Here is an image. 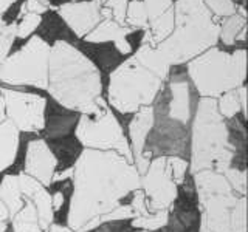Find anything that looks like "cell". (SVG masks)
I'll return each instance as SVG.
<instances>
[{
    "mask_svg": "<svg viewBox=\"0 0 248 232\" xmlns=\"http://www.w3.org/2000/svg\"><path fill=\"white\" fill-rule=\"evenodd\" d=\"M17 2L19 0H0V17H5Z\"/></svg>",
    "mask_w": 248,
    "mask_h": 232,
    "instance_id": "obj_37",
    "label": "cell"
},
{
    "mask_svg": "<svg viewBox=\"0 0 248 232\" xmlns=\"http://www.w3.org/2000/svg\"><path fill=\"white\" fill-rule=\"evenodd\" d=\"M147 158L155 157H189V126L165 116H155L154 127L144 145Z\"/></svg>",
    "mask_w": 248,
    "mask_h": 232,
    "instance_id": "obj_11",
    "label": "cell"
},
{
    "mask_svg": "<svg viewBox=\"0 0 248 232\" xmlns=\"http://www.w3.org/2000/svg\"><path fill=\"white\" fill-rule=\"evenodd\" d=\"M141 2L144 3L147 20L149 22L157 19L163 13L169 11L174 5V0H141Z\"/></svg>",
    "mask_w": 248,
    "mask_h": 232,
    "instance_id": "obj_33",
    "label": "cell"
},
{
    "mask_svg": "<svg viewBox=\"0 0 248 232\" xmlns=\"http://www.w3.org/2000/svg\"><path fill=\"white\" fill-rule=\"evenodd\" d=\"M0 95H2V84H0Z\"/></svg>",
    "mask_w": 248,
    "mask_h": 232,
    "instance_id": "obj_45",
    "label": "cell"
},
{
    "mask_svg": "<svg viewBox=\"0 0 248 232\" xmlns=\"http://www.w3.org/2000/svg\"><path fill=\"white\" fill-rule=\"evenodd\" d=\"M185 73L199 98L217 99L223 93L245 85L247 51L244 46L232 51L219 45L211 46L189 60Z\"/></svg>",
    "mask_w": 248,
    "mask_h": 232,
    "instance_id": "obj_5",
    "label": "cell"
},
{
    "mask_svg": "<svg viewBox=\"0 0 248 232\" xmlns=\"http://www.w3.org/2000/svg\"><path fill=\"white\" fill-rule=\"evenodd\" d=\"M6 119L23 135L42 133L45 127V112L48 98L27 88H14L2 85Z\"/></svg>",
    "mask_w": 248,
    "mask_h": 232,
    "instance_id": "obj_9",
    "label": "cell"
},
{
    "mask_svg": "<svg viewBox=\"0 0 248 232\" xmlns=\"http://www.w3.org/2000/svg\"><path fill=\"white\" fill-rule=\"evenodd\" d=\"M129 36H130V34H129ZM129 36L121 37V39H118V41H115V42H113V50H115L116 53H118L121 58H129L130 54L135 51V46H134V44L130 42Z\"/></svg>",
    "mask_w": 248,
    "mask_h": 232,
    "instance_id": "obj_35",
    "label": "cell"
},
{
    "mask_svg": "<svg viewBox=\"0 0 248 232\" xmlns=\"http://www.w3.org/2000/svg\"><path fill=\"white\" fill-rule=\"evenodd\" d=\"M78 118H79L78 113L58 105L48 98L45 112V127L42 130L44 139L50 143H59L62 139L70 138V135H73L75 131Z\"/></svg>",
    "mask_w": 248,
    "mask_h": 232,
    "instance_id": "obj_16",
    "label": "cell"
},
{
    "mask_svg": "<svg viewBox=\"0 0 248 232\" xmlns=\"http://www.w3.org/2000/svg\"><path fill=\"white\" fill-rule=\"evenodd\" d=\"M194 88L186 77L185 72H172L168 81L163 85L157 99L154 101V113L155 116H165L172 121L182 122L185 126H189L194 113L196 101L192 96Z\"/></svg>",
    "mask_w": 248,
    "mask_h": 232,
    "instance_id": "obj_10",
    "label": "cell"
},
{
    "mask_svg": "<svg viewBox=\"0 0 248 232\" xmlns=\"http://www.w3.org/2000/svg\"><path fill=\"white\" fill-rule=\"evenodd\" d=\"M10 231V223H0V232H8Z\"/></svg>",
    "mask_w": 248,
    "mask_h": 232,
    "instance_id": "obj_43",
    "label": "cell"
},
{
    "mask_svg": "<svg viewBox=\"0 0 248 232\" xmlns=\"http://www.w3.org/2000/svg\"><path fill=\"white\" fill-rule=\"evenodd\" d=\"M0 200L6 206L11 218L22 209L25 198H23L20 190L19 174H5L2 176V181H0Z\"/></svg>",
    "mask_w": 248,
    "mask_h": 232,
    "instance_id": "obj_20",
    "label": "cell"
},
{
    "mask_svg": "<svg viewBox=\"0 0 248 232\" xmlns=\"http://www.w3.org/2000/svg\"><path fill=\"white\" fill-rule=\"evenodd\" d=\"M134 31L135 29L116 23L113 19H103L82 41L84 44H92V45H107V44H113L121 37L132 34Z\"/></svg>",
    "mask_w": 248,
    "mask_h": 232,
    "instance_id": "obj_19",
    "label": "cell"
},
{
    "mask_svg": "<svg viewBox=\"0 0 248 232\" xmlns=\"http://www.w3.org/2000/svg\"><path fill=\"white\" fill-rule=\"evenodd\" d=\"M20 141L22 133L10 121L0 122V174H5L17 160Z\"/></svg>",
    "mask_w": 248,
    "mask_h": 232,
    "instance_id": "obj_18",
    "label": "cell"
},
{
    "mask_svg": "<svg viewBox=\"0 0 248 232\" xmlns=\"http://www.w3.org/2000/svg\"><path fill=\"white\" fill-rule=\"evenodd\" d=\"M247 28V17H242L237 13L219 20V44L223 46H232L236 45L237 34Z\"/></svg>",
    "mask_w": 248,
    "mask_h": 232,
    "instance_id": "obj_22",
    "label": "cell"
},
{
    "mask_svg": "<svg viewBox=\"0 0 248 232\" xmlns=\"http://www.w3.org/2000/svg\"><path fill=\"white\" fill-rule=\"evenodd\" d=\"M245 37H247V28H244V29L237 34V37H236V44L240 42V44L244 45V44H245Z\"/></svg>",
    "mask_w": 248,
    "mask_h": 232,
    "instance_id": "obj_42",
    "label": "cell"
},
{
    "mask_svg": "<svg viewBox=\"0 0 248 232\" xmlns=\"http://www.w3.org/2000/svg\"><path fill=\"white\" fill-rule=\"evenodd\" d=\"M17 174H19V184H20L22 195L25 200H30L34 204L39 217V223H41L42 229L45 231L54 221L50 189L45 188V186H42L37 180L31 178L27 174L23 172H17Z\"/></svg>",
    "mask_w": 248,
    "mask_h": 232,
    "instance_id": "obj_17",
    "label": "cell"
},
{
    "mask_svg": "<svg viewBox=\"0 0 248 232\" xmlns=\"http://www.w3.org/2000/svg\"><path fill=\"white\" fill-rule=\"evenodd\" d=\"M72 2H81V0H48V8L50 10H54L64 3H72Z\"/></svg>",
    "mask_w": 248,
    "mask_h": 232,
    "instance_id": "obj_40",
    "label": "cell"
},
{
    "mask_svg": "<svg viewBox=\"0 0 248 232\" xmlns=\"http://www.w3.org/2000/svg\"><path fill=\"white\" fill-rule=\"evenodd\" d=\"M73 135L82 149L113 150L134 162L123 124L104 96L98 99L92 113L79 115Z\"/></svg>",
    "mask_w": 248,
    "mask_h": 232,
    "instance_id": "obj_8",
    "label": "cell"
},
{
    "mask_svg": "<svg viewBox=\"0 0 248 232\" xmlns=\"http://www.w3.org/2000/svg\"><path fill=\"white\" fill-rule=\"evenodd\" d=\"M230 232H247V197H240L230 217Z\"/></svg>",
    "mask_w": 248,
    "mask_h": 232,
    "instance_id": "obj_29",
    "label": "cell"
},
{
    "mask_svg": "<svg viewBox=\"0 0 248 232\" xmlns=\"http://www.w3.org/2000/svg\"><path fill=\"white\" fill-rule=\"evenodd\" d=\"M203 3L208 8V11L219 20L236 14L237 10V5L232 0H203Z\"/></svg>",
    "mask_w": 248,
    "mask_h": 232,
    "instance_id": "obj_30",
    "label": "cell"
},
{
    "mask_svg": "<svg viewBox=\"0 0 248 232\" xmlns=\"http://www.w3.org/2000/svg\"><path fill=\"white\" fill-rule=\"evenodd\" d=\"M16 41H17V37H16V22L5 23V25L0 27V65L11 54Z\"/></svg>",
    "mask_w": 248,
    "mask_h": 232,
    "instance_id": "obj_28",
    "label": "cell"
},
{
    "mask_svg": "<svg viewBox=\"0 0 248 232\" xmlns=\"http://www.w3.org/2000/svg\"><path fill=\"white\" fill-rule=\"evenodd\" d=\"M53 11L76 39H84L103 20L101 5L93 2V0L64 3L54 8Z\"/></svg>",
    "mask_w": 248,
    "mask_h": 232,
    "instance_id": "obj_14",
    "label": "cell"
},
{
    "mask_svg": "<svg viewBox=\"0 0 248 232\" xmlns=\"http://www.w3.org/2000/svg\"><path fill=\"white\" fill-rule=\"evenodd\" d=\"M104 2H106V0H103V3H104Z\"/></svg>",
    "mask_w": 248,
    "mask_h": 232,
    "instance_id": "obj_46",
    "label": "cell"
},
{
    "mask_svg": "<svg viewBox=\"0 0 248 232\" xmlns=\"http://www.w3.org/2000/svg\"><path fill=\"white\" fill-rule=\"evenodd\" d=\"M44 232H73V231L70 229V228L67 226V224H61V223L53 221Z\"/></svg>",
    "mask_w": 248,
    "mask_h": 232,
    "instance_id": "obj_38",
    "label": "cell"
},
{
    "mask_svg": "<svg viewBox=\"0 0 248 232\" xmlns=\"http://www.w3.org/2000/svg\"><path fill=\"white\" fill-rule=\"evenodd\" d=\"M237 95L240 99V107H242V118L247 121V87L245 85H240L237 88Z\"/></svg>",
    "mask_w": 248,
    "mask_h": 232,
    "instance_id": "obj_36",
    "label": "cell"
},
{
    "mask_svg": "<svg viewBox=\"0 0 248 232\" xmlns=\"http://www.w3.org/2000/svg\"><path fill=\"white\" fill-rule=\"evenodd\" d=\"M51 44L41 34H33L17 50H13L0 65V84L14 88L46 90Z\"/></svg>",
    "mask_w": 248,
    "mask_h": 232,
    "instance_id": "obj_7",
    "label": "cell"
},
{
    "mask_svg": "<svg viewBox=\"0 0 248 232\" xmlns=\"http://www.w3.org/2000/svg\"><path fill=\"white\" fill-rule=\"evenodd\" d=\"M189 174L214 170L225 174L230 167L245 170V153L230 141V130L216 99L197 98L189 124Z\"/></svg>",
    "mask_w": 248,
    "mask_h": 232,
    "instance_id": "obj_3",
    "label": "cell"
},
{
    "mask_svg": "<svg viewBox=\"0 0 248 232\" xmlns=\"http://www.w3.org/2000/svg\"><path fill=\"white\" fill-rule=\"evenodd\" d=\"M59 167V162L48 141H45L44 138H34L30 139L27 143L25 150H23V158H22V170L34 178L45 188H50L53 183V176L56 174Z\"/></svg>",
    "mask_w": 248,
    "mask_h": 232,
    "instance_id": "obj_13",
    "label": "cell"
},
{
    "mask_svg": "<svg viewBox=\"0 0 248 232\" xmlns=\"http://www.w3.org/2000/svg\"><path fill=\"white\" fill-rule=\"evenodd\" d=\"M165 82V77L146 67L132 53L108 74L106 101L115 113L134 115L141 107L154 104Z\"/></svg>",
    "mask_w": 248,
    "mask_h": 232,
    "instance_id": "obj_6",
    "label": "cell"
},
{
    "mask_svg": "<svg viewBox=\"0 0 248 232\" xmlns=\"http://www.w3.org/2000/svg\"><path fill=\"white\" fill-rule=\"evenodd\" d=\"M11 232H44L34 204L25 200L22 209L10 220Z\"/></svg>",
    "mask_w": 248,
    "mask_h": 232,
    "instance_id": "obj_21",
    "label": "cell"
},
{
    "mask_svg": "<svg viewBox=\"0 0 248 232\" xmlns=\"http://www.w3.org/2000/svg\"><path fill=\"white\" fill-rule=\"evenodd\" d=\"M169 209L157 212H147L144 215L134 217L130 218V228L137 231H147V232H158L168 224Z\"/></svg>",
    "mask_w": 248,
    "mask_h": 232,
    "instance_id": "obj_23",
    "label": "cell"
},
{
    "mask_svg": "<svg viewBox=\"0 0 248 232\" xmlns=\"http://www.w3.org/2000/svg\"><path fill=\"white\" fill-rule=\"evenodd\" d=\"M174 29L157 48L166 62L185 67L199 54L219 45V19L208 11L203 0H174Z\"/></svg>",
    "mask_w": 248,
    "mask_h": 232,
    "instance_id": "obj_4",
    "label": "cell"
},
{
    "mask_svg": "<svg viewBox=\"0 0 248 232\" xmlns=\"http://www.w3.org/2000/svg\"><path fill=\"white\" fill-rule=\"evenodd\" d=\"M46 96L78 115L92 113L104 93L103 74L87 53L67 39L51 44Z\"/></svg>",
    "mask_w": 248,
    "mask_h": 232,
    "instance_id": "obj_2",
    "label": "cell"
},
{
    "mask_svg": "<svg viewBox=\"0 0 248 232\" xmlns=\"http://www.w3.org/2000/svg\"><path fill=\"white\" fill-rule=\"evenodd\" d=\"M127 5H129V0H106L103 3V6L107 8L108 13H110V17L123 27H126Z\"/></svg>",
    "mask_w": 248,
    "mask_h": 232,
    "instance_id": "obj_32",
    "label": "cell"
},
{
    "mask_svg": "<svg viewBox=\"0 0 248 232\" xmlns=\"http://www.w3.org/2000/svg\"><path fill=\"white\" fill-rule=\"evenodd\" d=\"M140 189L146 198L147 212L166 211L177 200L178 186L166 167V157L151 160L146 172L140 176Z\"/></svg>",
    "mask_w": 248,
    "mask_h": 232,
    "instance_id": "obj_12",
    "label": "cell"
},
{
    "mask_svg": "<svg viewBox=\"0 0 248 232\" xmlns=\"http://www.w3.org/2000/svg\"><path fill=\"white\" fill-rule=\"evenodd\" d=\"M126 27L135 31H144L149 27L146 8L141 0H129L126 11Z\"/></svg>",
    "mask_w": 248,
    "mask_h": 232,
    "instance_id": "obj_25",
    "label": "cell"
},
{
    "mask_svg": "<svg viewBox=\"0 0 248 232\" xmlns=\"http://www.w3.org/2000/svg\"><path fill=\"white\" fill-rule=\"evenodd\" d=\"M6 121V110H5V99L0 95V122Z\"/></svg>",
    "mask_w": 248,
    "mask_h": 232,
    "instance_id": "obj_41",
    "label": "cell"
},
{
    "mask_svg": "<svg viewBox=\"0 0 248 232\" xmlns=\"http://www.w3.org/2000/svg\"><path fill=\"white\" fill-rule=\"evenodd\" d=\"M166 167L177 186H182L189 174V161L180 157H166Z\"/></svg>",
    "mask_w": 248,
    "mask_h": 232,
    "instance_id": "obj_27",
    "label": "cell"
},
{
    "mask_svg": "<svg viewBox=\"0 0 248 232\" xmlns=\"http://www.w3.org/2000/svg\"><path fill=\"white\" fill-rule=\"evenodd\" d=\"M132 232H147V231H137V229H135V231H132Z\"/></svg>",
    "mask_w": 248,
    "mask_h": 232,
    "instance_id": "obj_44",
    "label": "cell"
},
{
    "mask_svg": "<svg viewBox=\"0 0 248 232\" xmlns=\"http://www.w3.org/2000/svg\"><path fill=\"white\" fill-rule=\"evenodd\" d=\"M155 122V113H154V107L147 105L141 107L140 110H137L127 124V141L129 147L132 152V160H134V166L137 167L140 176H141L147 166H149L151 158H147L144 155V145L147 141V136H149L151 130L154 127Z\"/></svg>",
    "mask_w": 248,
    "mask_h": 232,
    "instance_id": "obj_15",
    "label": "cell"
},
{
    "mask_svg": "<svg viewBox=\"0 0 248 232\" xmlns=\"http://www.w3.org/2000/svg\"><path fill=\"white\" fill-rule=\"evenodd\" d=\"M217 110L225 121L234 119L237 116H242V107H240V99L237 95V88L223 93L222 96L216 99Z\"/></svg>",
    "mask_w": 248,
    "mask_h": 232,
    "instance_id": "obj_24",
    "label": "cell"
},
{
    "mask_svg": "<svg viewBox=\"0 0 248 232\" xmlns=\"http://www.w3.org/2000/svg\"><path fill=\"white\" fill-rule=\"evenodd\" d=\"M130 220H123V221H110V223H103L92 229L89 232H130Z\"/></svg>",
    "mask_w": 248,
    "mask_h": 232,
    "instance_id": "obj_34",
    "label": "cell"
},
{
    "mask_svg": "<svg viewBox=\"0 0 248 232\" xmlns=\"http://www.w3.org/2000/svg\"><path fill=\"white\" fill-rule=\"evenodd\" d=\"M42 22H44V15L31 14V13L23 14L22 17L16 22V37L25 42L27 39H30L36 33L37 28H41Z\"/></svg>",
    "mask_w": 248,
    "mask_h": 232,
    "instance_id": "obj_26",
    "label": "cell"
},
{
    "mask_svg": "<svg viewBox=\"0 0 248 232\" xmlns=\"http://www.w3.org/2000/svg\"><path fill=\"white\" fill-rule=\"evenodd\" d=\"M72 170L65 224L73 232L113 211L140 189V174L134 162L113 150L82 149Z\"/></svg>",
    "mask_w": 248,
    "mask_h": 232,
    "instance_id": "obj_1",
    "label": "cell"
},
{
    "mask_svg": "<svg viewBox=\"0 0 248 232\" xmlns=\"http://www.w3.org/2000/svg\"><path fill=\"white\" fill-rule=\"evenodd\" d=\"M11 217H10V212H8L6 206L3 204V201L0 200V223H10Z\"/></svg>",
    "mask_w": 248,
    "mask_h": 232,
    "instance_id": "obj_39",
    "label": "cell"
},
{
    "mask_svg": "<svg viewBox=\"0 0 248 232\" xmlns=\"http://www.w3.org/2000/svg\"><path fill=\"white\" fill-rule=\"evenodd\" d=\"M223 175L237 195H240V197L247 195V170L237 169V167H230Z\"/></svg>",
    "mask_w": 248,
    "mask_h": 232,
    "instance_id": "obj_31",
    "label": "cell"
}]
</instances>
